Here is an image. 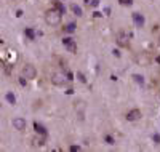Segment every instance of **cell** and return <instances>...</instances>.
Returning a JSON list of instances; mask_svg holds the SVG:
<instances>
[{
  "label": "cell",
  "mask_w": 160,
  "mask_h": 152,
  "mask_svg": "<svg viewBox=\"0 0 160 152\" xmlns=\"http://www.w3.org/2000/svg\"><path fill=\"white\" fill-rule=\"evenodd\" d=\"M138 118H141V110L139 109H131L128 114H126V120H130V122H135V120H138Z\"/></svg>",
  "instance_id": "cell-8"
},
{
  "label": "cell",
  "mask_w": 160,
  "mask_h": 152,
  "mask_svg": "<svg viewBox=\"0 0 160 152\" xmlns=\"http://www.w3.org/2000/svg\"><path fill=\"white\" fill-rule=\"evenodd\" d=\"M77 77H79V80H80V82H83V83H85V82H87V79H85V75H83V74H82V72H77Z\"/></svg>",
  "instance_id": "cell-20"
},
{
  "label": "cell",
  "mask_w": 160,
  "mask_h": 152,
  "mask_svg": "<svg viewBox=\"0 0 160 152\" xmlns=\"http://www.w3.org/2000/svg\"><path fill=\"white\" fill-rule=\"evenodd\" d=\"M133 79H135V82H136V83H141V85L144 83V79H143V77H141V75H138V74H135V75H133Z\"/></svg>",
  "instance_id": "cell-18"
},
{
  "label": "cell",
  "mask_w": 160,
  "mask_h": 152,
  "mask_svg": "<svg viewBox=\"0 0 160 152\" xmlns=\"http://www.w3.org/2000/svg\"><path fill=\"white\" fill-rule=\"evenodd\" d=\"M115 40H117V43H119V47H122V48H128L130 47V37L126 35L123 31L117 32Z\"/></svg>",
  "instance_id": "cell-3"
},
{
  "label": "cell",
  "mask_w": 160,
  "mask_h": 152,
  "mask_svg": "<svg viewBox=\"0 0 160 152\" xmlns=\"http://www.w3.org/2000/svg\"><path fill=\"white\" fill-rule=\"evenodd\" d=\"M69 151H70V152H79V151H80V146H70Z\"/></svg>",
  "instance_id": "cell-21"
},
{
  "label": "cell",
  "mask_w": 160,
  "mask_h": 152,
  "mask_svg": "<svg viewBox=\"0 0 160 152\" xmlns=\"http://www.w3.org/2000/svg\"><path fill=\"white\" fill-rule=\"evenodd\" d=\"M24 34H26V37H27L29 40H35V32H34V29H31V27H26Z\"/></svg>",
  "instance_id": "cell-13"
},
{
  "label": "cell",
  "mask_w": 160,
  "mask_h": 152,
  "mask_svg": "<svg viewBox=\"0 0 160 152\" xmlns=\"http://www.w3.org/2000/svg\"><path fill=\"white\" fill-rule=\"evenodd\" d=\"M34 130L37 135H42V136H48V131H46V128L43 125H40L39 122H34Z\"/></svg>",
  "instance_id": "cell-10"
},
{
  "label": "cell",
  "mask_w": 160,
  "mask_h": 152,
  "mask_svg": "<svg viewBox=\"0 0 160 152\" xmlns=\"http://www.w3.org/2000/svg\"><path fill=\"white\" fill-rule=\"evenodd\" d=\"M70 10H72V13H74V15H77V16H82V15H83V13H82V8L77 7L75 3H74V5H70Z\"/></svg>",
  "instance_id": "cell-15"
},
{
  "label": "cell",
  "mask_w": 160,
  "mask_h": 152,
  "mask_svg": "<svg viewBox=\"0 0 160 152\" xmlns=\"http://www.w3.org/2000/svg\"><path fill=\"white\" fill-rule=\"evenodd\" d=\"M77 110H79V118L83 120V118H85V114H83V110H85V103H83V101L75 103V112H77Z\"/></svg>",
  "instance_id": "cell-9"
},
{
  "label": "cell",
  "mask_w": 160,
  "mask_h": 152,
  "mask_svg": "<svg viewBox=\"0 0 160 152\" xmlns=\"http://www.w3.org/2000/svg\"><path fill=\"white\" fill-rule=\"evenodd\" d=\"M61 18H63V15H61L56 8H51V10L45 11V22L48 26H51V27L59 26L61 24Z\"/></svg>",
  "instance_id": "cell-1"
},
{
  "label": "cell",
  "mask_w": 160,
  "mask_h": 152,
  "mask_svg": "<svg viewBox=\"0 0 160 152\" xmlns=\"http://www.w3.org/2000/svg\"><path fill=\"white\" fill-rule=\"evenodd\" d=\"M66 75H67V80H69V82H72V80H74V74H72V72H67Z\"/></svg>",
  "instance_id": "cell-23"
},
{
  "label": "cell",
  "mask_w": 160,
  "mask_h": 152,
  "mask_svg": "<svg viewBox=\"0 0 160 152\" xmlns=\"http://www.w3.org/2000/svg\"><path fill=\"white\" fill-rule=\"evenodd\" d=\"M131 18H133V22H135L136 27H139V29H141V27L144 26V16L141 15V13H133Z\"/></svg>",
  "instance_id": "cell-7"
},
{
  "label": "cell",
  "mask_w": 160,
  "mask_h": 152,
  "mask_svg": "<svg viewBox=\"0 0 160 152\" xmlns=\"http://www.w3.org/2000/svg\"><path fill=\"white\" fill-rule=\"evenodd\" d=\"M91 5H93V7H98V5H99V0H93Z\"/></svg>",
  "instance_id": "cell-25"
},
{
  "label": "cell",
  "mask_w": 160,
  "mask_h": 152,
  "mask_svg": "<svg viewBox=\"0 0 160 152\" xmlns=\"http://www.w3.org/2000/svg\"><path fill=\"white\" fill-rule=\"evenodd\" d=\"M21 75L26 77L27 80H32V79H35L37 71H35V67L32 66V64H26V66L22 67V71H21Z\"/></svg>",
  "instance_id": "cell-4"
},
{
  "label": "cell",
  "mask_w": 160,
  "mask_h": 152,
  "mask_svg": "<svg viewBox=\"0 0 160 152\" xmlns=\"http://www.w3.org/2000/svg\"><path fill=\"white\" fill-rule=\"evenodd\" d=\"M63 45L66 47V50H67L69 53H75V51H77V43H75V40L70 39V37H64V39H63Z\"/></svg>",
  "instance_id": "cell-5"
},
{
  "label": "cell",
  "mask_w": 160,
  "mask_h": 152,
  "mask_svg": "<svg viewBox=\"0 0 160 152\" xmlns=\"http://www.w3.org/2000/svg\"><path fill=\"white\" fill-rule=\"evenodd\" d=\"M5 99H7L11 106H15V104H16V98H15V95H13L11 91H8V93L5 95Z\"/></svg>",
  "instance_id": "cell-14"
},
{
  "label": "cell",
  "mask_w": 160,
  "mask_h": 152,
  "mask_svg": "<svg viewBox=\"0 0 160 152\" xmlns=\"http://www.w3.org/2000/svg\"><path fill=\"white\" fill-rule=\"evenodd\" d=\"M119 3L123 5V7H130L131 3H133V0H119Z\"/></svg>",
  "instance_id": "cell-19"
},
{
  "label": "cell",
  "mask_w": 160,
  "mask_h": 152,
  "mask_svg": "<svg viewBox=\"0 0 160 152\" xmlns=\"http://www.w3.org/2000/svg\"><path fill=\"white\" fill-rule=\"evenodd\" d=\"M104 139H106L107 144H111V146H112V144H115V139H114V138H112L111 135H106V136H104Z\"/></svg>",
  "instance_id": "cell-17"
},
{
  "label": "cell",
  "mask_w": 160,
  "mask_h": 152,
  "mask_svg": "<svg viewBox=\"0 0 160 152\" xmlns=\"http://www.w3.org/2000/svg\"><path fill=\"white\" fill-rule=\"evenodd\" d=\"M159 45H160V37H159Z\"/></svg>",
  "instance_id": "cell-28"
},
{
  "label": "cell",
  "mask_w": 160,
  "mask_h": 152,
  "mask_svg": "<svg viewBox=\"0 0 160 152\" xmlns=\"http://www.w3.org/2000/svg\"><path fill=\"white\" fill-rule=\"evenodd\" d=\"M16 16H18V18H21V16H22V11H21V10H18V11H16Z\"/></svg>",
  "instance_id": "cell-26"
},
{
  "label": "cell",
  "mask_w": 160,
  "mask_h": 152,
  "mask_svg": "<svg viewBox=\"0 0 160 152\" xmlns=\"http://www.w3.org/2000/svg\"><path fill=\"white\" fill-rule=\"evenodd\" d=\"M45 141H46V136H40V138H34V139H32V144L34 146H43L45 144Z\"/></svg>",
  "instance_id": "cell-11"
},
{
  "label": "cell",
  "mask_w": 160,
  "mask_h": 152,
  "mask_svg": "<svg viewBox=\"0 0 160 152\" xmlns=\"http://www.w3.org/2000/svg\"><path fill=\"white\" fill-rule=\"evenodd\" d=\"M152 139L155 141V144H160V136H159V135H154V136H152Z\"/></svg>",
  "instance_id": "cell-22"
},
{
  "label": "cell",
  "mask_w": 160,
  "mask_h": 152,
  "mask_svg": "<svg viewBox=\"0 0 160 152\" xmlns=\"http://www.w3.org/2000/svg\"><path fill=\"white\" fill-rule=\"evenodd\" d=\"M85 2H87V3H90V0H85Z\"/></svg>",
  "instance_id": "cell-27"
},
{
  "label": "cell",
  "mask_w": 160,
  "mask_h": 152,
  "mask_svg": "<svg viewBox=\"0 0 160 152\" xmlns=\"http://www.w3.org/2000/svg\"><path fill=\"white\" fill-rule=\"evenodd\" d=\"M53 8H56V10H58V11L61 13V15H64V13H66L64 5H63L61 2H58V0H55V2H53Z\"/></svg>",
  "instance_id": "cell-12"
},
{
  "label": "cell",
  "mask_w": 160,
  "mask_h": 152,
  "mask_svg": "<svg viewBox=\"0 0 160 152\" xmlns=\"http://www.w3.org/2000/svg\"><path fill=\"white\" fill-rule=\"evenodd\" d=\"M64 31H66V32H70V34H72V32H75V24H74V22H69V24L64 27Z\"/></svg>",
  "instance_id": "cell-16"
},
{
  "label": "cell",
  "mask_w": 160,
  "mask_h": 152,
  "mask_svg": "<svg viewBox=\"0 0 160 152\" xmlns=\"http://www.w3.org/2000/svg\"><path fill=\"white\" fill-rule=\"evenodd\" d=\"M5 72H7V74L11 72V66H10V64H5Z\"/></svg>",
  "instance_id": "cell-24"
},
{
  "label": "cell",
  "mask_w": 160,
  "mask_h": 152,
  "mask_svg": "<svg viewBox=\"0 0 160 152\" xmlns=\"http://www.w3.org/2000/svg\"><path fill=\"white\" fill-rule=\"evenodd\" d=\"M50 80H51V83L56 85V86H63L64 82L67 80V75H64V72H53Z\"/></svg>",
  "instance_id": "cell-2"
},
{
  "label": "cell",
  "mask_w": 160,
  "mask_h": 152,
  "mask_svg": "<svg viewBox=\"0 0 160 152\" xmlns=\"http://www.w3.org/2000/svg\"><path fill=\"white\" fill-rule=\"evenodd\" d=\"M13 127H15L18 131H24L27 123H26V120L22 117H16V118H13Z\"/></svg>",
  "instance_id": "cell-6"
}]
</instances>
